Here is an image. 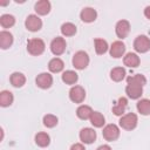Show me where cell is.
Returning a JSON list of instances; mask_svg holds the SVG:
<instances>
[{
	"mask_svg": "<svg viewBox=\"0 0 150 150\" xmlns=\"http://www.w3.org/2000/svg\"><path fill=\"white\" fill-rule=\"evenodd\" d=\"M89 63V56L86 52H77L73 56V66L76 69H84Z\"/></svg>",
	"mask_w": 150,
	"mask_h": 150,
	"instance_id": "6da1fadb",
	"label": "cell"
},
{
	"mask_svg": "<svg viewBox=\"0 0 150 150\" xmlns=\"http://www.w3.org/2000/svg\"><path fill=\"white\" fill-rule=\"evenodd\" d=\"M27 49L32 55H40L45 50V42L41 39H32L27 42Z\"/></svg>",
	"mask_w": 150,
	"mask_h": 150,
	"instance_id": "7a4b0ae2",
	"label": "cell"
},
{
	"mask_svg": "<svg viewBox=\"0 0 150 150\" xmlns=\"http://www.w3.org/2000/svg\"><path fill=\"white\" fill-rule=\"evenodd\" d=\"M134 48L138 53H145L150 49V39L145 35H139L134 41Z\"/></svg>",
	"mask_w": 150,
	"mask_h": 150,
	"instance_id": "3957f363",
	"label": "cell"
},
{
	"mask_svg": "<svg viewBox=\"0 0 150 150\" xmlns=\"http://www.w3.org/2000/svg\"><path fill=\"white\" fill-rule=\"evenodd\" d=\"M120 125L125 129V130H131L137 125V116L134 112H129L121 117L120 120Z\"/></svg>",
	"mask_w": 150,
	"mask_h": 150,
	"instance_id": "277c9868",
	"label": "cell"
},
{
	"mask_svg": "<svg viewBox=\"0 0 150 150\" xmlns=\"http://www.w3.org/2000/svg\"><path fill=\"white\" fill-rule=\"evenodd\" d=\"M50 50L54 55H61L66 50V40L63 38H55L50 43Z\"/></svg>",
	"mask_w": 150,
	"mask_h": 150,
	"instance_id": "5b68a950",
	"label": "cell"
},
{
	"mask_svg": "<svg viewBox=\"0 0 150 150\" xmlns=\"http://www.w3.org/2000/svg\"><path fill=\"white\" fill-rule=\"evenodd\" d=\"M86 97V91L81 86H75L69 90V98L75 103H81Z\"/></svg>",
	"mask_w": 150,
	"mask_h": 150,
	"instance_id": "8992f818",
	"label": "cell"
},
{
	"mask_svg": "<svg viewBox=\"0 0 150 150\" xmlns=\"http://www.w3.org/2000/svg\"><path fill=\"white\" fill-rule=\"evenodd\" d=\"M102 134L107 141H115L120 136V129L115 124H108L104 127Z\"/></svg>",
	"mask_w": 150,
	"mask_h": 150,
	"instance_id": "52a82bcc",
	"label": "cell"
},
{
	"mask_svg": "<svg viewBox=\"0 0 150 150\" xmlns=\"http://www.w3.org/2000/svg\"><path fill=\"white\" fill-rule=\"evenodd\" d=\"M26 27H27V29H29L30 32H36V30H39L41 27H42V21H41V19L39 18V16H36V15H29L27 19H26Z\"/></svg>",
	"mask_w": 150,
	"mask_h": 150,
	"instance_id": "ba28073f",
	"label": "cell"
},
{
	"mask_svg": "<svg viewBox=\"0 0 150 150\" xmlns=\"http://www.w3.org/2000/svg\"><path fill=\"white\" fill-rule=\"evenodd\" d=\"M116 35L121 39H124L128 34H129V30H130V23L127 21V20H121L116 23Z\"/></svg>",
	"mask_w": 150,
	"mask_h": 150,
	"instance_id": "9c48e42d",
	"label": "cell"
},
{
	"mask_svg": "<svg viewBox=\"0 0 150 150\" xmlns=\"http://www.w3.org/2000/svg\"><path fill=\"white\" fill-rule=\"evenodd\" d=\"M52 83H53V77L48 73H41L36 77V84H38V87H40L42 89L49 88L52 86Z\"/></svg>",
	"mask_w": 150,
	"mask_h": 150,
	"instance_id": "30bf717a",
	"label": "cell"
},
{
	"mask_svg": "<svg viewBox=\"0 0 150 150\" xmlns=\"http://www.w3.org/2000/svg\"><path fill=\"white\" fill-rule=\"evenodd\" d=\"M80 139L83 143L90 144L96 139V132L91 128H84L80 131Z\"/></svg>",
	"mask_w": 150,
	"mask_h": 150,
	"instance_id": "8fae6325",
	"label": "cell"
},
{
	"mask_svg": "<svg viewBox=\"0 0 150 150\" xmlns=\"http://www.w3.org/2000/svg\"><path fill=\"white\" fill-rule=\"evenodd\" d=\"M125 52V46L122 41H115L110 47V55L112 57H121Z\"/></svg>",
	"mask_w": 150,
	"mask_h": 150,
	"instance_id": "7c38bea8",
	"label": "cell"
},
{
	"mask_svg": "<svg viewBox=\"0 0 150 150\" xmlns=\"http://www.w3.org/2000/svg\"><path fill=\"white\" fill-rule=\"evenodd\" d=\"M80 16H81V20L84 21V22H93V21L96 19L97 13H96V11H95L94 8H91V7H86V8H83V9L81 11Z\"/></svg>",
	"mask_w": 150,
	"mask_h": 150,
	"instance_id": "4fadbf2b",
	"label": "cell"
},
{
	"mask_svg": "<svg viewBox=\"0 0 150 150\" xmlns=\"http://www.w3.org/2000/svg\"><path fill=\"white\" fill-rule=\"evenodd\" d=\"M125 91H127V94L130 98L136 100V98L141 97V95L143 93V89H142L141 86H137V84H128L127 88H125Z\"/></svg>",
	"mask_w": 150,
	"mask_h": 150,
	"instance_id": "5bb4252c",
	"label": "cell"
},
{
	"mask_svg": "<svg viewBox=\"0 0 150 150\" xmlns=\"http://www.w3.org/2000/svg\"><path fill=\"white\" fill-rule=\"evenodd\" d=\"M35 11L40 15H46L50 11V2L47 0H41L35 4Z\"/></svg>",
	"mask_w": 150,
	"mask_h": 150,
	"instance_id": "9a60e30c",
	"label": "cell"
},
{
	"mask_svg": "<svg viewBox=\"0 0 150 150\" xmlns=\"http://www.w3.org/2000/svg\"><path fill=\"white\" fill-rule=\"evenodd\" d=\"M12 43H13V36H12V34L8 33V32H6V30H2L0 33V47L2 49H6Z\"/></svg>",
	"mask_w": 150,
	"mask_h": 150,
	"instance_id": "2e32d148",
	"label": "cell"
},
{
	"mask_svg": "<svg viewBox=\"0 0 150 150\" xmlns=\"http://www.w3.org/2000/svg\"><path fill=\"white\" fill-rule=\"evenodd\" d=\"M123 62L125 66L130 67V68H135L139 64V57L135 54V53H128L124 59H123Z\"/></svg>",
	"mask_w": 150,
	"mask_h": 150,
	"instance_id": "e0dca14e",
	"label": "cell"
},
{
	"mask_svg": "<svg viewBox=\"0 0 150 150\" xmlns=\"http://www.w3.org/2000/svg\"><path fill=\"white\" fill-rule=\"evenodd\" d=\"M63 66H64L63 61H62L61 59H59V57L52 59V60L49 61V63H48V68H49V70L53 71V73H59V71H61V70L63 69Z\"/></svg>",
	"mask_w": 150,
	"mask_h": 150,
	"instance_id": "ac0fdd59",
	"label": "cell"
},
{
	"mask_svg": "<svg viewBox=\"0 0 150 150\" xmlns=\"http://www.w3.org/2000/svg\"><path fill=\"white\" fill-rule=\"evenodd\" d=\"M127 105H128V101H127V98H125V97H120L117 104L112 107V112H114L115 115L120 116V115H122V114L124 112Z\"/></svg>",
	"mask_w": 150,
	"mask_h": 150,
	"instance_id": "d6986e66",
	"label": "cell"
},
{
	"mask_svg": "<svg viewBox=\"0 0 150 150\" xmlns=\"http://www.w3.org/2000/svg\"><path fill=\"white\" fill-rule=\"evenodd\" d=\"M93 112H94V111H93L91 108L88 107V105H80V107L77 108V110H76V115H77V117L81 118V120L90 118V116H91Z\"/></svg>",
	"mask_w": 150,
	"mask_h": 150,
	"instance_id": "ffe728a7",
	"label": "cell"
},
{
	"mask_svg": "<svg viewBox=\"0 0 150 150\" xmlns=\"http://www.w3.org/2000/svg\"><path fill=\"white\" fill-rule=\"evenodd\" d=\"M26 82V77L21 73H13L11 75V83L14 87H22Z\"/></svg>",
	"mask_w": 150,
	"mask_h": 150,
	"instance_id": "44dd1931",
	"label": "cell"
},
{
	"mask_svg": "<svg viewBox=\"0 0 150 150\" xmlns=\"http://www.w3.org/2000/svg\"><path fill=\"white\" fill-rule=\"evenodd\" d=\"M90 122H91V124L94 127L101 128L104 124V116L98 111H94L91 114V116H90Z\"/></svg>",
	"mask_w": 150,
	"mask_h": 150,
	"instance_id": "7402d4cb",
	"label": "cell"
},
{
	"mask_svg": "<svg viewBox=\"0 0 150 150\" xmlns=\"http://www.w3.org/2000/svg\"><path fill=\"white\" fill-rule=\"evenodd\" d=\"M77 79H79L77 74L73 70H67L62 74V81L67 84H74L77 81Z\"/></svg>",
	"mask_w": 150,
	"mask_h": 150,
	"instance_id": "603a6c76",
	"label": "cell"
},
{
	"mask_svg": "<svg viewBox=\"0 0 150 150\" xmlns=\"http://www.w3.org/2000/svg\"><path fill=\"white\" fill-rule=\"evenodd\" d=\"M13 102V94L11 91L4 90L0 93V104L2 107H8Z\"/></svg>",
	"mask_w": 150,
	"mask_h": 150,
	"instance_id": "cb8c5ba5",
	"label": "cell"
},
{
	"mask_svg": "<svg viewBox=\"0 0 150 150\" xmlns=\"http://www.w3.org/2000/svg\"><path fill=\"white\" fill-rule=\"evenodd\" d=\"M49 142H50V138H49V135L48 134H46V132H39V134H36V136H35V143L39 146L45 148V146H47L49 144Z\"/></svg>",
	"mask_w": 150,
	"mask_h": 150,
	"instance_id": "d4e9b609",
	"label": "cell"
},
{
	"mask_svg": "<svg viewBox=\"0 0 150 150\" xmlns=\"http://www.w3.org/2000/svg\"><path fill=\"white\" fill-rule=\"evenodd\" d=\"M137 110L142 115H149L150 114V100L143 98L137 102Z\"/></svg>",
	"mask_w": 150,
	"mask_h": 150,
	"instance_id": "484cf974",
	"label": "cell"
},
{
	"mask_svg": "<svg viewBox=\"0 0 150 150\" xmlns=\"http://www.w3.org/2000/svg\"><path fill=\"white\" fill-rule=\"evenodd\" d=\"M124 76H125V70H124V68H122V67H116V68H114V69L110 71V77H111L114 81H116V82L122 81V80L124 79Z\"/></svg>",
	"mask_w": 150,
	"mask_h": 150,
	"instance_id": "4316f807",
	"label": "cell"
},
{
	"mask_svg": "<svg viewBox=\"0 0 150 150\" xmlns=\"http://www.w3.org/2000/svg\"><path fill=\"white\" fill-rule=\"evenodd\" d=\"M61 33L66 36H71L76 33V26L71 22H66L61 26Z\"/></svg>",
	"mask_w": 150,
	"mask_h": 150,
	"instance_id": "83f0119b",
	"label": "cell"
},
{
	"mask_svg": "<svg viewBox=\"0 0 150 150\" xmlns=\"http://www.w3.org/2000/svg\"><path fill=\"white\" fill-rule=\"evenodd\" d=\"M127 82H128V84H137V86L143 87L146 83V80H145V77L143 75L137 74V75H134V76L128 77L127 79Z\"/></svg>",
	"mask_w": 150,
	"mask_h": 150,
	"instance_id": "f1b7e54d",
	"label": "cell"
},
{
	"mask_svg": "<svg viewBox=\"0 0 150 150\" xmlns=\"http://www.w3.org/2000/svg\"><path fill=\"white\" fill-rule=\"evenodd\" d=\"M95 50L97 54H104L108 50V43L103 39H96L95 40Z\"/></svg>",
	"mask_w": 150,
	"mask_h": 150,
	"instance_id": "f546056e",
	"label": "cell"
},
{
	"mask_svg": "<svg viewBox=\"0 0 150 150\" xmlns=\"http://www.w3.org/2000/svg\"><path fill=\"white\" fill-rule=\"evenodd\" d=\"M14 23H15V19H14L13 15H9V14H4V15H1V18H0V25H1L4 28L12 27Z\"/></svg>",
	"mask_w": 150,
	"mask_h": 150,
	"instance_id": "4dcf8cb0",
	"label": "cell"
},
{
	"mask_svg": "<svg viewBox=\"0 0 150 150\" xmlns=\"http://www.w3.org/2000/svg\"><path fill=\"white\" fill-rule=\"evenodd\" d=\"M43 124H45L47 128H53V127H55V125L57 124V117L54 116V115L48 114V115H46V116L43 117Z\"/></svg>",
	"mask_w": 150,
	"mask_h": 150,
	"instance_id": "1f68e13d",
	"label": "cell"
},
{
	"mask_svg": "<svg viewBox=\"0 0 150 150\" xmlns=\"http://www.w3.org/2000/svg\"><path fill=\"white\" fill-rule=\"evenodd\" d=\"M70 150H86V149H84V146H83L82 144H80V143H75V144L71 145Z\"/></svg>",
	"mask_w": 150,
	"mask_h": 150,
	"instance_id": "d6a6232c",
	"label": "cell"
},
{
	"mask_svg": "<svg viewBox=\"0 0 150 150\" xmlns=\"http://www.w3.org/2000/svg\"><path fill=\"white\" fill-rule=\"evenodd\" d=\"M144 15H145L148 19H150V6L145 7V9H144Z\"/></svg>",
	"mask_w": 150,
	"mask_h": 150,
	"instance_id": "836d02e7",
	"label": "cell"
},
{
	"mask_svg": "<svg viewBox=\"0 0 150 150\" xmlns=\"http://www.w3.org/2000/svg\"><path fill=\"white\" fill-rule=\"evenodd\" d=\"M96 150H111V148H110L109 145H101V146H98Z\"/></svg>",
	"mask_w": 150,
	"mask_h": 150,
	"instance_id": "e575fe53",
	"label": "cell"
}]
</instances>
